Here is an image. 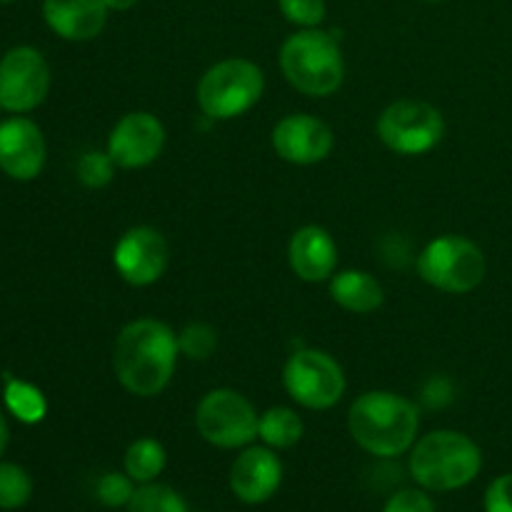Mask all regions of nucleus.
<instances>
[{"label":"nucleus","mask_w":512,"mask_h":512,"mask_svg":"<svg viewBox=\"0 0 512 512\" xmlns=\"http://www.w3.org/2000/svg\"><path fill=\"white\" fill-rule=\"evenodd\" d=\"M0 110H3V108H0Z\"/></svg>","instance_id":"35"},{"label":"nucleus","mask_w":512,"mask_h":512,"mask_svg":"<svg viewBox=\"0 0 512 512\" xmlns=\"http://www.w3.org/2000/svg\"><path fill=\"white\" fill-rule=\"evenodd\" d=\"M0 3H13V0H0Z\"/></svg>","instance_id":"34"},{"label":"nucleus","mask_w":512,"mask_h":512,"mask_svg":"<svg viewBox=\"0 0 512 512\" xmlns=\"http://www.w3.org/2000/svg\"><path fill=\"white\" fill-rule=\"evenodd\" d=\"M348 430L365 453L375 458H398L418 440L420 410L403 395L370 390L350 405Z\"/></svg>","instance_id":"2"},{"label":"nucleus","mask_w":512,"mask_h":512,"mask_svg":"<svg viewBox=\"0 0 512 512\" xmlns=\"http://www.w3.org/2000/svg\"><path fill=\"white\" fill-rule=\"evenodd\" d=\"M290 398L308 410H330L345 395V373L333 355L315 348L295 350L283 368Z\"/></svg>","instance_id":"8"},{"label":"nucleus","mask_w":512,"mask_h":512,"mask_svg":"<svg viewBox=\"0 0 512 512\" xmlns=\"http://www.w3.org/2000/svg\"><path fill=\"white\" fill-rule=\"evenodd\" d=\"M283 483V463L273 448H245L230 468V490L245 505H260L273 498Z\"/></svg>","instance_id":"15"},{"label":"nucleus","mask_w":512,"mask_h":512,"mask_svg":"<svg viewBox=\"0 0 512 512\" xmlns=\"http://www.w3.org/2000/svg\"><path fill=\"white\" fill-rule=\"evenodd\" d=\"M178 335L155 318H138L115 338L113 373L128 393L153 398L168 388L178 365Z\"/></svg>","instance_id":"1"},{"label":"nucleus","mask_w":512,"mask_h":512,"mask_svg":"<svg viewBox=\"0 0 512 512\" xmlns=\"http://www.w3.org/2000/svg\"><path fill=\"white\" fill-rule=\"evenodd\" d=\"M118 165L113 163L108 153L100 150H88L83 158L78 160V180L85 188H105L113 180V173Z\"/></svg>","instance_id":"25"},{"label":"nucleus","mask_w":512,"mask_h":512,"mask_svg":"<svg viewBox=\"0 0 512 512\" xmlns=\"http://www.w3.org/2000/svg\"><path fill=\"white\" fill-rule=\"evenodd\" d=\"M288 260L293 273L305 283H323L338 268V245L333 235L320 225H305L295 230L288 245Z\"/></svg>","instance_id":"16"},{"label":"nucleus","mask_w":512,"mask_h":512,"mask_svg":"<svg viewBox=\"0 0 512 512\" xmlns=\"http://www.w3.org/2000/svg\"><path fill=\"white\" fill-rule=\"evenodd\" d=\"M128 512H190V508L178 490L153 480V483H143L135 488Z\"/></svg>","instance_id":"22"},{"label":"nucleus","mask_w":512,"mask_h":512,"mask_svg":"<svg viewBox=\"0 0 512 512\" xmlns=\"http://www.w3.org/2000/svg\"><path fill=\"white\" fill-rule=\"evenodd\" d=\"M425 3H438V0H425Z\"/></svg>","instance_id":"33"},{"label":"nucleus","mask_w":512,"mask_h":512,"mask_svg":"<svg viewBox=\"0 0 512 512\" xmlns=\"http://www.w3.org/2000/svg\"><path fill=\"white\" fill-rule=\"evenodd\" d=\"M163 145V123L145 110L123 115L108 135V155L123 170H138L155 163L163 153Z\"/></svg>","instance_id":"12"},{"label":"nucleus","mask_w":512,"mask_h":512,"mask_svg":"<svg viewBox=\"0 0 512 512\" xmlns=\"http://www.w3.org/2000/svg\"><path fill=\"white\" fill-rule=\"evenodd\" d=\"M425 400H428L430 408H443L450 400V383L445 378H435L433 383L425 388Z\"/></svg>","instance_id":"30"},{"label":"nucleus","mask_w":512,"mask_h":512,"mask_svg":"<svg viewBox=\"0 0 512 512\" xmlns=\"http://www.w3.org/2000/svg\"><path fill=\"white\" fill-rule=\"evenodd\" d=\"M5 405L25 425H35L48 413L45 395L35 385L18 378H5Z\"/></svg>","instance_id":"21"},{"label":"nucleus","mask_w":512,"mask_h":512,"mask_svg":"<svg viewBox=\"0 0 512 512\" xmlns=\"http://www.w3.org/2000/svg\"><path fill=\"white\" fill-rule=\"evenodd\" d=\"M108 13L103 0H43V18L48 28L73 43L98 38L108 23Z\"/></svg>","instance_id":"17"},{"label":"nucleus","mask_w":512,"mask_h":512,"mask_svg":"<svg viewBox=\"0 0 512 512\" xmlns=\"http://www.w3.org/2000/svg\"><path fill=\"white\" fill-rule=\"evenodd\" d=\"M258 438L263 440L268 448L273 450H288L300 443L303 438V420L295 410L283 408H270L260 415L258 423Z\"/></svg>","instance_id":"19"},{"label":"nucleus","mask_w":512,"mask_h":512,"mask_svg":"<svg viewBox=\"0 0 512 512\" xmlns=\"http://www.w3.org/2000/svg\"><path fill=\"white\" fill-rule=\"evenodd\" d=\"M178 348L190 360H208L218 348V333L205 323H190L180 330Z\"/></svg>","instance_id":"24"},{"label":"nucleus","mask_w":512,"mask_h":512,"mask_svg":"<svg viewBox=\"0 0 512 512\" xmlns=\"http://www.w3.org/2000/svg\"><path fill=\"white\" fill-rule=\"evenodd\" d=\"M103 3H105V8H108V10H118V13H125V10L135 8L140 0H103Z\"/></svg>","instance_id":"31"},{"label":"nucleus","mask_w":512,"mask_h":512,"mask_svg":"<svg viewBox=\"0 0 512 512\" xmlns=\"http://www.w3.org/2000/svg\"><path fill=\"white\" fill-rule=\"evenodd\" d=\"M278 8L298 28H318L325 20V0H278Z\"/></svg>","instance_id":"27"},{"label":"nucleus","mask_w":512,"mask_h":512,"mask_svg":"<svg viewBox=\"0 0 512 512\" xmlns=\"http://www.w3.org/2000/svg\"><path fill=\"white\" fill-rule=\"evenodd\" d=\"M383 512H435V505L423 490L405 488L398 490L395 495H390Z\"/></svg>","instance_id":"28"},{"label":"nucleus","mask_w":512,"mask_h":512,"mask_svg":"<svg viewBox=\"0 0 512 512\" xmlns=\"http://www.w3.org/2000/svg\"><path fill=\"white\" fill-rule=\"evenodd\" d=\"M488 273L485 255L473 240L460 235L435 238L420 250L418 275L440 293L465 295L478 288Z\"/></svg>","instance_id":"6"},{"label":"nucleus","mask_w":512,"mask_h":512,"mask_svg":"<svg viewBox=\"0 0 512 512\" xmlns=\"http://www.w3.org/2000/svg\"><path fill=\"white\" fill-rule=\"evenodd\" d=\"M165 463H168V455L155 438H138L128 445L123 458L125 473L138 485L158 480V475L165 470Z\"/></svg>","instance_id":"20"},{"label":"nucleus","mask_w":512,"mask_h":512,"mask_svg":"<svg viewBox=\"0 0 512 512\" xmlns=\"http://www.w3.org/2000/svg\"><path fill=\"white\" fill-rule=\"evenodd\" d=\"M330 295L340 308L355 315L375 313L385 300L383 285L365 270H343V273L333 275Z\"/></svg>","instance_id":"18"},{"label":"nucleus","mask_w":512,"mask_h":512,"mask_svg":"<svg viewBox=\"0 0 512 512\" xmlns=\"http://www.w3.org/2000/svg\"><path fill=\"white\" fill-rule=\"evenodd\" d=\"M273 150L278 158L293 165H315L325 160L333 150V130L320 118L305 113L285 115L273 128Z\"/></svg>","instance_id":"13"},{"label":"nucleus","mask_w":512,"mask_h":512,"mask_svg":"<svg viewBox=\"0 0 512 512\" xmlns=\"http://www.w3.org/2000/svg\"><path fill=\"white\" fill-rule=\"evenodd\" d=\"M483 468L478 443L458 430H433L410 448L408 470L430 493H450L473 483Z\"/></svg>","instance_id":"3"},{"label":"nucleus","mask_w":512,"mask_h":512,"mask_svg":"<svg viewBox=\"0 0 512 512\" xmlns=\"http://www.w3.org/2000/svg\"><path fill=\"white\" fill-rule=\"evenodd\" d=\"M285 80L310 98H328L343 85L345 63L335 35L320 28H300L280 48Z\"/></svg>","instance_id":"4"},{"label":"nucleus","mask_w":512,"mask_h":512,"mask_svg":"<svg viewBox=\"0 0 512 512\" xmlns=\"http://www.w3.org/2000/svg\"><path fill=\"white\" fill-rule=\"evenodd\" d=\"M170 248L163 233L150 225H138L120 235L113 250V265L120 278L135 288H145L163 278Z\"/></svg>","instance_id":"11"},{"label":"nucleus","mask_w":512,"mask_h":512,"mask_svg":"<svg viewBox=\"0 0 512 512\" xmlns=\"http://www.w3.org/2000/svg\"><path fill=\"white\" fill-rule=\"evenodd\" d=\"M50 90V68L43 53L18 45L0 58V108L8 113H30Z\"/></svg>","instance_id":"10"},{"label":"nucleus","mask_w":512,"mask_h":512,"mask_svg":"<svg viewBox=\"0 0 512 512\" xmlns=\"http://www.w3.org/2000/svg\"><path fill=\"white\" fill-rule=\"evenodd\" d=\"M260 415L243 393L230 388L210 390L195 410V428L205 443L223 450L248 448L258 438Z\"/></svg>","instance_id":"7"},{"label":"nucleus","mask_w":512,"mask_h":512,"mask_svg":"<svg viewBox=\"0 0 512 512\" xmlns=\"http://www.w3.org/2000/svg\"><path fill=\"white\" fill-rule=\"evenodd\" d=\"M8 438H10V430H8V423H5L3 413H0V458H3L5 448H8Z\"/></svg>","instance_id":"32"},{"label":"nucleus","mask_w":512,"mask_h":512,"mask_svg":"<svg viewBox=\"0 0 512 512\" xmlns=\"http://www.w3.org/2000/svg\"><path fill=\"white\" fill-rule=\"evenodd\" d=\"M485 512H512V473L495 478L485 490Z\"/></svg>","instance_id":"29"},{"label":"nucleus","mask_w":512,"mask_h":512,"mask_svg":"<svg viewBox=\"0 0 512 512\" xmlns=\"http://www.w3.org/2000/svg\"><path fill=\"white\" fill-rule=\"evenodd\" d=\"M445 120L438 108L423 100L390 103L378 118V138L398 155H423L443 140Z\"/></svg>","instance_id":"9"},{"label":"nucleus","mask_w":512,"mask_h":512,"mask_svg":"<svg viewBox=\"0 0 512 512\" xmlns=\"http://www.w3.org/2000/svg\"><path fill=\"white\" fill-rule=\"evenodd\" d=\"M98 500L105 508H128L135 493V480L128 473H105L98 480Z\"/></svg>","instance_id":"26"},{"label":"nucleus","mask_w":512,"mask_h":512,"mask_svg":"<svg viewBox=\"0 0 512 512\" xmlns=\"http://www.w3.org/2000/svg\"><path fill=\"white\" fill-rule=\"evenodd\" d=\"M33 495L28 470L15 463H0V510H18Z\"/></svg>","instance_id":"23"},{"label":"nucleus","mask_w":512,"mask_h":512,"mask_svg":"<svg viewBox=\"0 0 512 512\" xmlns=\"http://www.w3.org/2000/svg\"><path fill=\"white\" fill-rule=\"evenodd\" d=\"M45 138L28 118L0 123V170L13 180H35L45 165Z\"/></svg>","instance_id":"14"},{"label":"nucleus","mask_w":512,"mask_h":512,"mask_svg":"<svg viewBox=\"0 0 512 512\" xmlns=\"http://www.w3.org/2000/svg\"><path fill=\"white\" fill-rule=\"evenodd\" d=\"M265 90V75L253 60L228 58L205 70L198 83V108L210 120H233L248 113Z\"/></svg>","instance_id":"5"}]
</instances>
